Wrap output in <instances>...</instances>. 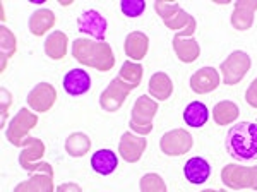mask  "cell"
<instances>
[{"mask_svg": "<svg viewBox=\"0 0 257 192\" xmlns=\"http://www.w3.org/2000/svg\"><path fill=\"white\" fill-rule=\"evenodd\" d=\"M225 148L237 161L257 160V124L238 122L231 125L225 137Z\"/></svg>", "mask_w": 257, "mask_h": 192, "instance_id": "obj_1", "label": "cell"}, {"mask_svg": "<svg viewBox=\"0 0 257 192\" xmlns=\"http://www.w3.org/2000/svg\"><path fill=\"white\" fill-rule=\"evenodd\" d=\"M72 57L86 67H93L99 72H108L115 65L111 47L106 41H93L77 38L72 41Z\"/></svg>", "mask_w": 257, "mask_h": 192, "instance_id": "obj_2", "label": "cell"}, {"mask_svg": "<svg viewBox=\"0 0 257 192\" xmlns=\"http://www.w3.org/2000/svg\"><path fill=\"white\" fill-rule=\"evenodd\" d=\"M156 112H158V103L151 100L148 94H143L136 100L134 107H132L131 122L128 127L132 132L139 136H148L153 131V119H155Z\"/></svg>", "mask_w": 257, "mask_h": 192, "instance_id": "obj_3", "label": "cell"}, {"mask_svg": "<svg viewBox=\"0 0 257 192\" xmlns=\"http://www.w3.org/2000/svg\"><path fill=\"white\" fill-rule=\"evenodd\" d=\"M36 124H38V115L33 114L28 108H21L18 115L7 125V131H6L7 141L12 146H16V148H23L24 141L30 137L28 134H30V131Z\"/></svg>", "mask_w": 257, "mask_h": 192, "instance_id": "obj_4", "label": "cell"}, {"mask_svg": "<svg viewBox=\"0 0 257 192\" xmlns=\"http://www.w3.org/2000/svg\"><path fill=\"white\" fill-rule=\"evenodd\" d=\"M221 180L226 187L237 189H254L257 190V166H240L226 165L221 170Z\"/></svg>", "mask_w": 257, "mask_h": 192, "instance_id": "obj_5", "label": "cell"}, {"mask_svg": "<svg viewBox=\"0 0 257 192\" xmlns=\"http://www.w3.org/2000/svg\"><path fill=\"white\" fill-rule=\"evenodd\" d=\"M250 57L247 55L245 52L242 50H235L233 53H230V57L226 60L221 62L219 65V70H221V76H223V82L228 86H233L238 84L245 74L250 69Z\"/></svg>", "mask_w": 257, "mask_h": 192, "instance_id": "obj_6", "label": "cell"}, {"mask_svg": "<svg viewBox=\"0 0 257 192\" xmlns=\"http://www.w3.org/2000/svg\"><path fill=\"white\" fill-rule=\"evenodd\" d=\"M155 9L161 16V19L165 21V24L173 29V31L180 33L182 29H189V28H196V19L190 14H187L185 11H182V7L178 4H167V2H155Z\"/></svg>", "mask_w": 257, "mask_h": 192, "instance_id": "obj_7", "label": "cell"}, {"mask_svg": "<svg viewBox=\"0 0 257 192\" xmlns=\"http://www.w3.org/2000/svg\"><path fill=\"white\" fill-rule=\"evenodd\" d=\"M194 139L185 129H175V131L167 132L160 141V149L167 156H182V154L189 153L192 148Z\"/></svg>", "mask_w": 257, "mask_h": 192, "instance_id": "obj_8", "label": "cell"}, {"mask_svg": "<svg viewBox=\"0 0 257 192\" xmlns=\"http://www.w3.org/2000/svg\"><path fill=\"white\" fill-rule=\"evenodd\" d=\"M134 89L132 86H128L127 82H123L118 76L110 82L108 87L99 96V107L105 112H117L120 107L123 105L127 94Z\"/></svg>", "mask_w": 257, "mask_h": 192, "instance_id": "obj_9", "label": "cell"}, {"mask_svg": "<svg viewBox=\"0 0 257 192\" xmlns=\"http://www.w3.org/2000/svg\"><path fill=\"white\" fill-rule=\"evenodd\" d=\"M23 151L19 153V165L23 170L30 173H35L43 166V163H40V160L45 156V144L43 141L38 137H28L23 144Z\"/></svg>", "mask_w": 257, "mask_h": 192, "instance_id": "obj_10", "label": "cell"}, {"mask_svg": "<svg viewBox=\"0 0 257 192\" xmlns=\"http://www.w3.org/2000/svg\"><path fill=\"white\" fill-rule=\"evenodd\" d=\"M77 28H79L81 33L89 35L94 41H105L106 31H108V23L98 11L88 9L82 12L79 19H77Z\"/></svg>", "mask_w": 257, "mask_h": 192, "instance_id": "obj_11", "label": "cell"}, {"mask_svg": "<svg viewBox=\"0 0 257 192\" xmlns=\"http://www.w3.org/2000/svg\"><path fill=\"white\" fill-rule=\"evenodd\" d=\"M14 192H53V170L48 163H43V166L38 172L31 173L28 180L18 183L14 187Z\"/></svg>", "mask_w": 257, "mask_h": 192, "instance_id": "obj_12", "label": "cell"}, {"mask_svg": "<svg viewBox=\"0 0 257 192\" xmlns=\"http://www.w3.org/2000/svg\"><path fill=\"white\" fill-rule=\"evenodd\" d=\"M57 102V89L50 82H40L38 86H35L28 94V107L33 112H48L50 108L55 105Z\"/></svg>", "mask_w": 257, "mask_h": 192, "instance_id": "obj_13", "label": "cell"}, {"mask_svg": "<svg viewBox=\"0 0 257 192\" xmlns=\"http://www.w3.org/2000/svg\"><path fill=\"white\" fill-rule=\"evenodd\" d=\"M148 141L144 139V136H138L136 132L128 131L123 132L122 139L118 143V151L122 160H125L127 163H136L141 160L144 149H146Z\"/></svg>", "mask_w": 257, "mask_h": 192, "instance_id": "obj_14", "label": "cell"}, {"mask_svg": "<svg viewBox=\"0 0 257 192\" xmlns=\"http://www.w3.org/2000/svg\"><path fill=\"white\" fill-rule=\"evenodd\" d=\"M219 86V74L214 67H202L190 77V89L197 94H208Z\"/></svg>", "mask_w": 257, "mask_h": 192, "instance_id": "obj_15", "label": "cell"}, {"mask_svg": "<svg viewBox=\"0 0 257 192\" xmlns=\"http://www.w3.org/2000/svg\"><path fill=\"white\" fill-rule=\"evenodd\" d=\"M62 86H64L67 94L81 96L91 89V77H89V74L82 69H70L64 76Z\"/></svg>", "mask_w": 257, "mask_h": 192, "instance_id": "obj_16", "label": "cell"}, {"mask_svg": "<svg viewBox=\"0 0 257 192\" xmlns=\"http://www.w3.org/2000/svg\"><path fill=\"white\" fill-rule=\"evenodd\" d=\"M184 175L192 185H202L211 177V165L206 158L194 156L184 165Z\"/></svg>", "mask_w": 257, "mask_h": 192, "instance_id": "obj_17", "label": "cell"}, {"mask_svg": "<svg viewBox=\"0 0 257 192\" xmlns=\"http://www.w3.org/2000/svg\"><path fill=\"white\" fill-rule=\"evenodd\" d=\"M148 48H149V38L143 31H134L127 35L125 43H123V50H125V55L132 62L143 60L148 53Z\"/></svg>", "mask_w": 257, "mask_h": 192, "instance_id": "obj_18", "label": "cell"}, {"mask_svg": "<svg viewBox=\"0 0 257 192\" xmlns=\"http://www.w3.org/2000/svg\"><path fill=\"white\" fill-rule=\"evenodd\" d=\"M118 166V156L111 149H98L91 156V168L99 175H111Z\"/></svg>", "mask_w": 257, "mask_h": 192, "instance_id": "obj_19", "label": "cell"}, {"mask_svg": "<svg viewBox=\"0 0 257 192\" xmlns=\"http://www.w3.org/2000/svg\"><path fill=\"white\" fill-rule=\"evenodd\" d=\"M257 11V2H237L231 16V24L238 31H247L254 23V12Z\"/></svg>", "mask_w": 257, "mask_h": 192, "instance_id": "obj_20", "label": "cell"}, {"mask_svg": "<svg viewBox=\"0 0 257 192\" xmlns=\"http://www.w3.org/2000/svg\"><path fill=\"white\" fill-rule=\"evenodd\" d=\"M55 24V14L50 9H38L33 12L30 21H28V28L33 36H43L45 33L50 31Z\"/></svg>", "mask_w": 257, "mask_h": 192, "instance_id": "obj_21", "label": "cell"}, {"mask_svg": "<svg viewBox=\"0 0 257 192\" xmlns=\"http://www.w3.org/2000/svg\"><path fill=\"white\" fill-rule=\"evenodd\" d=\"M173 50L184 64H192L199 57V45L194 38H185V36H177L173 38Z\"/></svg>", "mask_w": 257, "mask_h": 192, "instance_id": "obj_22", "label": "cell"}, {"mask_svg": "<svg viewBox=\"0 0 257 192\" xmlns=\"http://www.w3.org/2000/svg\"><path fill=\"white\" fill-rule=\"evenodd\" d=\"M173 93V82L168 74L156 72L149 79V94L156 98L158 102H165Z\"/></svg>", "mask_w": 257, "mask_h": 192, "instance_id": "obj_23", "label": "cell"}, {"mask_svg": "<svg viewBox=\"0 0 257 192\" xmlns=\"http://www.w3.org/2000/svg\"><path fill=\"white\" fill-rule=\"evenodd\" d=\"M67 35L62 31H53L52 35L47 36L45 40V53L52 60H62L67 53Z\"/></svg>", "mask_w": 257, "mask_h": 192, "instance_id": "obj_24", "label": "cell"}, {"mask_svg": "<svg viewBox=\"0 0 257 192\" xmlns=\"http://www.w3.org/2000/svg\"><path fill=\"white\" fill-rule=\"evenodd\" d=\"M209 120V110L208 107L202 102H192L185 107L184 110V122L189 125V127H202L206 125Z\"/></svg>", "mask_w": 257, "mask_h": 192, "instance_id": "obj_25", "label": "cell"}, {"mask_svg": "<svg viewBox=\"0 0 257 192\" xmlns=\"http://www.w3.org/2000/svg\"><path fill=\"white\" fill-rule=\"evenodd\" d=\"M91 149V139L84 132H74L65 141V151L72 158H82Z\"/></svg>", "mask_w": 257, "mask_h": 192, "instance_id": "obj_26", "label": "cell"}, {"mask_svg": "<svg viewBox=\"0 0 257 192\" xmlns=\"http://www.w3.org/2000/svg\"><path fill=\"white\" fill-rule=\"evenodd\" d=\"M213 117L218 125H228L238 119V107L233 102H219L213 108Z\"/></svg>", "mask_w": 257, "mask_h": 192, "instance_id": "obj_27", "label": "cell"}, {"mask_svg": "<svg viewBox=\"0 0 257 192\" xmlns=\"http://www.w3.org/2000/svg\"><path fill=\"white\" fill-rule=\"evenodd\" d=\"M0 53H2V72L6 70V65H7V60L12 58V55L16 53V48H18V43H16V36L14 33L11 31L7 26H2L0 28Z\"/></svg>", "mask_w": 257, "mask_h": 192, "instance_id": "obj_28", "label": "cell"}, {"mask_svg": "<svg viewBox=\"0 0 257 192\" xmlns=\"http://www.w3.org/2000/svg\"><path fill=\"white\" fill-rule=\"evenodd\" d=\"M118 77L122 79L123 82H127L128 86H132L136 89V87L139 86L141 79H143V65L138 64V62H132V60L123 62Z\"/></svg>", "mask_w": 257, "mask_h": 192, "instance_id": "obj_29", "label": "cell"}, {"mask_svg": "<svg viewBox=\"0 0 257 192\" xmlns=\"http://www.w3.org/2000/svg\"><path fill=\"white\" fill-rule=\"evenodd\" d=\"M141 192H167V183L158 173H146L139 182Z\"/></svg>", "mask_w": 257, "mask_h": 192, "instance_id": "obj_30", "label": "cell"}, {"mask_svg": "<svg viewBox=\"0 0 257 192\" xmlns=\"http://www.w3.org/2000/svg\"><path fill=\"white\" fill-rule=\"evenodd\" d=\"M146 9V2L144 0H122L120 2V11L127 18H139Z\"/></svg>", "mask_w": 257, "mask_h": 192, "instance_id": "obj_31", "label": "cell"}, {"mask_svg": "<svg viewBox=\"0 0 257 192\" xmlns=\"http://www.w3.org/2000/svg\"><path fill=\"white\" fill-rule=\"evenodd\" d=\"M0 93H2V125H6L7 110H9V107L12 105V94L6 89V87H2Z\"/></svg>", "mask_w": 257, "mask_h": 192, "instance_id": "obj_32", "label": "cell"}, {"mask_svg": "<svg viewBox=\"0 0 257 192\" xmlns=\"http://www.w3.org/2000/svg\"><path fill=\"white\" fill-rule=\"evenodd\" d=\"M245 100L250 107L257 108V77L250 82V86H248V89L245 93Z\"/></svg>", "mask_w": 257, "mask_h": 192, "instance_id": "obj_33", "label": "cell"}, {"mask_svg": "<svg viewBox=\"0 0 257 192\" xmlns=\"http://www.w3.org/2000/svg\"><path fill=\"white\" fill-rule=\"evenodd\" d=\"M55 192H82V189L77 185V183L69 182V183H62V185H59L55 189Z\"/></svg>", "mask_w": 257, "mask_h": 192, "instance_id": "obj_34", "label": "cell"}, {"mask_svg": "<svg viewBox=\"0 0 257 192\" xmlns=\"http://www.w3.org/2000/svg\"><path fill=\"white\" fill-rule=\"evenodd\" d=\"M202 192H219V190H214V189H206V190H202Z\"/></svg>", "mask_w": 257, "mask_h": 192, "instance_id": "obj_35", "label": "cell"}, {"mask_svg": "<svg viewBox=\"0 0 257 192\" xmlns=\"http://www.w3.org/2000/svg\"><path fill=\"white\" fill-rule=\"evenodd\" d=\"M219 192H226V190H219Z\"/></svg>", "mask_w": 257, "mask_h": 192, "instance_id": "obj_36", "label": "cell"}]
</instances>
